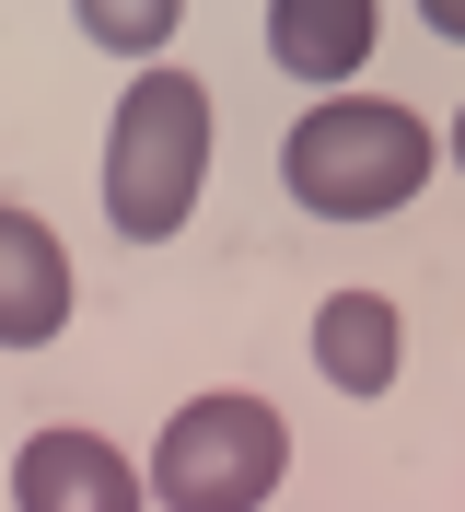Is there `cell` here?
Wrapping results in <instances>:
<instances>
[{
	"mask_svg": "<svg viewBox=\"0 0 465 512\" xmlns=\"http://www.w3.org/2000/svg\"><path fill=\"white\" fill-rule=\"evenodd\" d=\"M210 187V82L198 70H140L105 128V222L128 245H175Z\"/></svg>",
	"mask_w": 465,
	"mask_h": 512,
	"instance_id": "6da1fadb",
	"label": "cell"
},
{
	"mask_svg": "<svg viewBox=\"0 0 465 512\" xmlns=\"http://www.w3.org/2000/svg\"><path fill=\"white\" fill-rule=\"evenodd\" d=\"M279 187L303 198L314 222H384V210H407L431 187V128L384 94H338L279 140Z\"/></svg>",
	"mask_w": 465,
	"mask_h": 512,
	"instance_id": "7a4b0ae2",
	"label": "cell"
},
{
	"mask_svg": "<svg viewBox=\"0 0 465 512\" xmlns=\"http://www.w3.org/2000/svg\"><path fill=\"white\" fill-rule=\"evenodd\" d=\"M140 478L163 512H268L291 478V419L268 396H186Z\"/></svg>",
	"mask_w": 465,
	"mask_h": 512,
	"instance_id": "3957f363",
	"label": "cell"
},
{
	"mask_svg": "<svg viewBox=\"0 0 465 512\" xmlns=\"http://www.w3.org/2000/svg\"><path fill=\"white\" fill-rule=\"evenodd\" d=\"M140 501H152V478L105 431H35L12 454V512H140Z\"/></svg>",
	"mask_w": 465,
	"mask_h": 512,
	"instance_id": "277c9868",
	"label": "cell"
},
{
	"mask_svg": "<svg viewBox=\"0 0 465 512\" xmlns=\"http://www.w3.org/2000/svg\"><path fill=\"white\" fill-rule=\"evenodd\" d=\"M70 326V245L0 198V350H47Z\"/></svg>",
	"mask_w": 465,
	"mask_h": 512,
	"instance_id": "5b68a950",
	"label": "cell"
},
{
	"mask_svg": "<svg viewBox=\"0 0 465 512\" xmlns=\"http://www.w3.org/2000/svg\"><path fill=\"white\" fill-rule=\"evenodd\" d=\"M407 361V315L384 291H326V315H314V373L338 384V396H384Z\"/></svg>",
	"mask_w": 465,
	"mask_h": 512,
	"instance_id": "8992f818",
	"label": "cell"
},
{
	"mask_svg": "<svg viewBox=\"0 0 465 512\" xmlns=\"http://www.w3.org/2000/svg\"><path fill=\"white\" fill-rule=\"evenodd\" d=\"M372 35H384L372 0H279V12H268V59L326 94V82H349V70L372 59Z\"/></svg>",
	"mask_w": 465,
	"mask_h": 512,
	"instance_id": "52a82bcc",
	"label": "cell"
},
{
	"mask_svg": "<svg viewBox=\"0 0 465 512\" xmlns=\"http://www.w3.org/2000/svg\"><path fill=\"white\" fill-rule=\"evenodd\" d=\"M82 35H93V47H128V59H140V47H163V35H175V0H140V12L93 0V12H82Z\"/></svg>",
	"mask_w": 465,
	"mask_h": 512,
	"instance_id": "ba28073f",
	"label": "cell"
},
{
	"mask_svg": "<svg viewBox=\"0 0 465 512\" xmlns=\"http://www.w3.org/2000/svg\"><path fill=\"white\" fill-rule=\"evenodd\" d=\"M454 163H465V117H454Z\"/></svg>",
	"mask_w": 465,
	"mask_h": 512,
	"instance_id": "9c48e42d",
	"label": "cell"
}]
</instances>
